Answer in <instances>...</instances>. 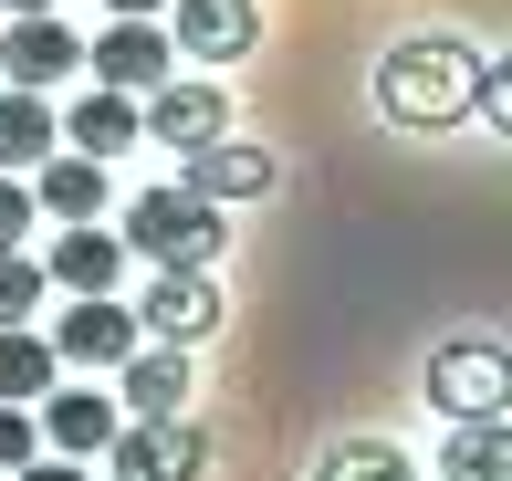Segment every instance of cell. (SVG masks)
I'll list each match as a JSON object with an SVG mask.
<instances>
[{
	"label": "cell",
	"instance_id": "obj_20",
	"mask_svg": "<svg viewBox=\"0 0 512 481\" xmlns=\"http://www.w3.org/2000/svg\"><path fill=\"white\" fill-rule=\"evenodd\" d=\"M314 481H418V471H408L398 440H335V450L314 461Z\"/></svg>",
	"mask_w": 512,
	"mask_h": 481
},
{
	"label": "cell",
	"instance_id": "obj_18",
	"mask_svg": "<svg viewBox=\"0 0 512 481\" xmlns=\"http://www.w3.org/2000/svg\"><path fill=\"white\" fill-rule=\"evenodd\" d=\"M439 481H512V429L502 419H450V440H439Z\"/></svg>",
	"mask_w": 512,
	"mask_h": 481
},
{
	"label": "cell",
	"instance_id": "obj_24",
	"mask_svg": "<svg viewBox=\"0 0 512 481\" xmlns=\"http://www.w3.org/2000/svg\"><path fill=\"white\" fill-rule=\"evenodd\" d=\"M11 481H95V471H84V461H63V450H53V461H21Z\"/></svg>",
	"mask_w": 512,
	"mask_h": 481
},
{
	"label": "cell",
	"instance_id": "obj_5",
	"mask_svg": "<svg viewBox=\"0 0 512 481\" xmlns=\"http://www.w3.org/2000/svg\"><path fill=\"white\" fill-rule=\"evenodd\" d=\"M42 346H53V366H95V377H115L147 335H136V314L115 304V293H74V304H63V325L42 335Z\"/></svg>",
	"mask_w": 512,
	"mask_h": 481
},
{
	"label": "cell",
	"instance_id": "obj_15",
	"mask_svg": "<svg viewBox=\"0 0 512 481\" xmlns=\"http://www.w3.org/2000/svg\"><path fill=\"white\" fill-rule=\"evenodd\" d=\"M53 136H63L74 157H126V147H136V95L84 84V105H74V116H53Z\"/></svg>",
	"mask_w": 512,
	"mask_h": 481
},
{
	"label": "cell",
	"instance_id": "obj_13",
	"mask_svg": "<svg viewBox=\"0 0 512 481\" xmlns=\"http://www.w3.org/2000/svg\"><path fill=\"white\" fill-rule=\"evenodd\" d=\"M115 408H126V419H178V408H189V356L178 346H136L115 366Z\"/></svg>",
	"mask_w": 512,
	"mask_h": 481
},
{
	"label": "cell",
	"instance_id": "obj_25",
	"mask_svg": "<svg viewBox=\"0 0 512 481\" xmlns=\"http://www.w3.org/2000/svg\"><path fill=\"white\" fill-rule=\"evenodd\" d=\"M105 11H115V21H157L168 0H105Z\"/></svg>",
	"mask_w": 512,
	"mask_h": 481
},
{
	"label": "cell",
	"instance_id": "obj_8",
	"mask_svg": "<svg viewBox=\"0 0 512 481\" xmlns=\"http://www.w3.org/2000/svg\"><path fill=\"white\" fill-rule=\"evenodd\" d=\"M84 74H95L105 95H157V84L178 74L168 21H115V32H95V42H84Z\"/></svg>",
	"mask_w": 512,
	"mask_h": 481
},
{
	"label": "cell",
	"instance_id": "obj_1",
	"mask_svg": "<svg viewBox=\"0 0 512 481\" xmlns=\"http://www.w3.org/2000/svg\"><path fill=\"white\" fill-rule=\"evenodd\" d=\"M471 84H481V53L450 32H408L398 53L377 63V105L398 126H460L471 116Z\"/></svg>",
	"mask_w": 512,
	"mask_h": 481
},
{
	"label": "cell",
	"instance_id": "obj_7",
	"mask_svg": "<svg viewBox=\"0 0 512 481\" xmlns=\"http://www.w3.org/2000/svg\"><path fill=\"white\" fill-rule=\"evenodd\" d=\"M136 335H147V346L199 356L209 335H220V283H209V272H157L147 304H136Z\"/></svg>",
	"mask_w": 512,
	"mask_h": 481
},
{
	"label": "cell",
	"instance_id": "obj_19",
	"mask_svg": "<svg viewBox=\"0 0 512 481\" xmlns=\"http://www.w3.org/2000/svg\"><path fill=\"white\" fill-rule=\"evenodd\" d=\"M42 387H53V346L32 325H0V408H32Z\"/></svg>",
	"mask_w": 512,
	"mask_h": 481
},
{
	"label": "cell",
	"instance_id": "obj_14",
	"mask_svg": "<svg viewBox=\"0 0 512 481\" xmlns=\"http://www.w3.org/2000/svg\"><path fill=\"white\" fill-rule=\"evenodd\" d=\"M115 272H126V241H105L95 220H74L42 251V283H63V293H115Z\"/></svg>",
	"mask_w": 512,
	"mask_h": 481
},
{
	"label": "cell",
	"instance_id": "obj_4",
	"mask_svg": "<svg viewBox=\"0 0 512 481\" xmlns=\"http://www.w3.org/2000/svg\"><path fill=\"white\" fill-rule=\"evenodd\" d=\"M105 461H115V481H199L209 471V429L199 419H126L105 440Z\"/></svg>",
	"mask_w": 512,
	"mask_h": 481
},
{
	"label": "cell",
	"instance_id": "obj_3",
	"mask_svg": "<svg viewBox=\"0 0 512 481\" xmlns=\"http://www.w3.org/2000/svg\"><path fill=\"white\" fill-rule=\"evenodd\" d=\"M429 398L450 408V419H502L512 408V356L492 346V335H460V346L429 356Z\"/></svg>",
	"mask_w": 512,
	"mask_h": 481
},
{
	"label": "cell",
	"instance_id": "obj_2",
	"mask_svg": "<svg viewBox=\"0 0 512 481\" xmlns=\"http://www.w3.org/2000/svg\"><path fill=\"white\" fill-rule=\"evenodd\" d=\"M220 210H209L199 189H136L126 199V251H147L157 272H209L220 262Z\"/></svg>",
	"mask_w": 512,
	"mask_h": 481
},
{
	"label": "cell",
	"instance_id": "obj_16",
	"mask_svg": "<svg viewBox=\"0 0 512 481\" xmlns=\"http://www.w3.org/2000/svg\"><path fill=\"white\" fill-rule=\"evenodd\" d=\"M32 210H53L63 231H74V220H105V157H42Z\"/></svg>",
	"mask_w": 512,
	"mask_h": 481
},
{
	"label": "cell",
	"instance_id": "obj_26",
	"mask_svg": "<svg viewBox=\"0 0 512 481\" xmlns=\"http://www.w3.org/2000/svg\"><path fill=\"white\" fill-rule=\"evenodd\" d=\"M21 11H53V0H0V21H21Z\"/></svg>",
	"mask_w": 512,
	"mask_h": 481
},
{
	"label": "cell",
	"instance_id": "obj_22",
	"mask_svg": "<svg viewBox=\"0 0 512 481\" xmlns=\"http://www.w3.org/2000/svg\"><path fill=\"white\" fill-rule=\"evenodd\" d=\"M42 450V429H32V408H0V471H21Z\"/></svg>",
	"mask_w": 512,
	"mask_h": 481
},
{
	"label": "cell",
	"instance_id": "obj_9",
	"mask_svg": "<svg viewBox=\"0 0 512 481\" xmlns=\"http://www.w3.org/2000/svg\"><path fill=\"white\" fill-rule=\"evenodd\" d=\"M0 74H11L21 95H53L63 74H84V42H74V21H53V11H21V21H0Z\"/></svg>",
	"mask_w": 512,
	"mask_h": 481
},
{
	"label": "cell",
	"instance_id": "obj_23",
	"mask_svg": "<svg viewBox=\"0 0 512 481\" xmlns=\"http://www.w3.org/2000/svg\"><path fill=\"white\" fill-rule=\"evenodd\" d=\"M32 189H21V178H0V251H11V241H32Z\"/></svg>",
	"mask_w": 512,
	"mask_h": 481
},
{
	"label": "cell",
	"instance_id": "obj_21",
	"mask_svg": "<svg viewBox=\"0 0 512 481\" xmlns=\"http://www.w3.org/2000/svg\"><path fill=\"white\" fill-rule=\"evenodd\" d=\"M32 304H42V262L0 251V325H32Z\"/></svg>",
	"mask_w": 512,
	"mask_h": 481
},
{
	"label": "cell",
	"instance_id": "obj_17",
	"mask_svg": "<svg viewBox=\"0 0 512 481\" xmlns=\"http://www.w3.org/2000/svg\"><path fill=\"white\" fill-rule=\"evenodd\" d=\"M63 136H53V95H21V84H0V178L42 168Z\"/></svg>",
	"mask_w": 512,
	"mask_h": 481
},
{
	"label": "cell",
	"instance_id": "obj_12",
	"mask_svg": "<svg viewBox=\"0 0 512 481\" xmlns=\"http://www.w3.org/2000/svg\"><path fill=\"white\" fill-rule=\"evenodd\" d=\"M136 136H157L168 157H189V147H209V136H230V126H220V95H209V84H178L168 74L147 105H136Z\"/></svg>",
	"mask_w": 512,
	"mask_h": 481
},
{
	"label": "cell",
	"instance_id": "obj_11",
	"mask_svg": "<svg viewBox=\"0 0 512 481\" xmlns=\"http://www.w3.org/2000/svg\"><path fill=\"white\" fill-rule=\"evenodd\" d=\"M251 42H262V0H178V32H168V53L241 63Z\"/></svg>",
	"mask_w": 512,
	"mask_h": 481
},
{
	"label": "cell",
	"instance_id": "obj_10",
	"mask_svg": "<svg viewBox=\"0 0 512 481\" xmlns=\"http://www.w3.org/2000/svg\"><path fill=\"white\" fill-rule=\"evenodd\" d=\"M32 408H42L32 429H42V440H53V450H63V461H95V450L115 440V429H126V408H115L105 387H42Z\"/></svg>",
	"mask_w": 512,
	"mask_h": 481
},
{
	"label": "cell",
	"instance_id": "obj_6",
	"mask_svg": "<svg viewBox=\"0 0 512 481\" xmlns=\"http://www.w3.org/2000/svg\"><path fill=\"white\" fill-rule=\"evenodd\" d=\"M178 189H199L209 210H230V199H272V189H283V157L251 147V136H209V147L178 157Z\"/></svg>",
	"mask_w": 512,
	"mask_h": 481
}]
</instances>
